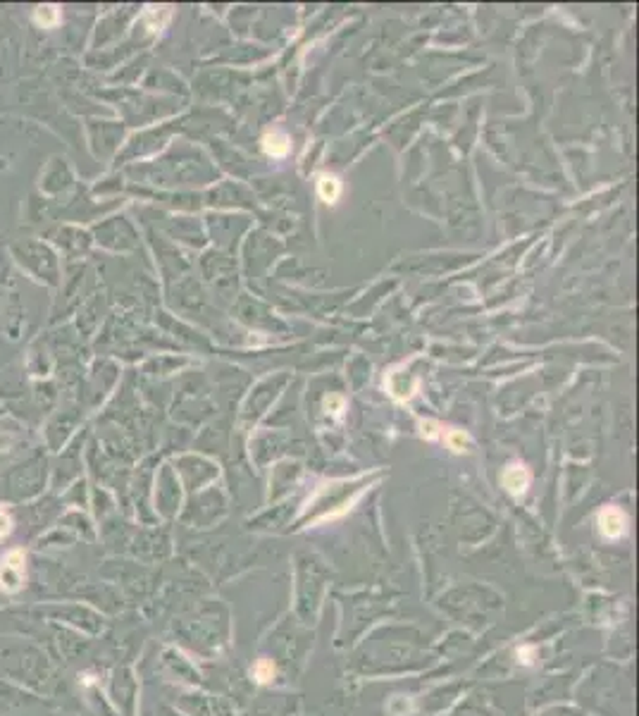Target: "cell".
<instances>
[{"instance_id": "cell-3", "label": "cell", "mask_w": 639, "mask_h": 716, "mask_svg": "<svg viewBox=\"0 0 639 716\" xmlns=\"http://www.w3.org/2000/svg\"><path fill=\"white\" fill-rule=\"evenodd\" d=\"M501 483H503V487L508 489V494H513V497H523L530 487L528 468H525L523 463H510L508 468L503 470V475H501Z\"/></svg>"}, {"instance_id": "cell-9", "label": "cell", "mask_w": 639, "mask_h": 716, "mask_svg": "<svg viewBox=\"0 0 639 716\" xmlns=\"http://www.w3.org/2000/svg\"><path fill=\"white\" fill-rule=\"evenodd\" d=\"M10 530H12V518H10L8 511L0 509V540H3L5 535H10Z\"/></svg>"}, {"instance_id": "cell-6", "label": "cell", "mask_w": 639, "mask_h": 716, "mask_svg": "<svg viewBox=\"0 0 639 716\" xmlns=\"http://www.w3.org/2000/svg\"><path fill=\"white\" fill-rule=\"evenodd\" d=\"M318 193H320V198H322V201H327V203H336V198H339V193H341V184H339V179H336V177H332V175H322V177H320V182H318Z\"/></svg>"}, {"instance_id": "cell-11", "label": "cell", "mask_w": 639, "mask_h": 716, "mask_svg": "<svg viewBox=\"0 0 639 716\" xmlns=\"http://www.w3.org/2000/svg\"><path fill=\"white\" fill-rule=\"evenodd\" d=\"M532 654H534V647H523L518 649V657L523 664H532Z\"/></svg>"}, {"instance_id": "cell-8", "label": "cell", "mask_w": 639, "mask_h": 716, "mask_svg": "<svg viewBox=\"0 0 639 716\" xmlns=\"http://www.w3.org/2000/svg\"><path fill=\"white\" fill-rule=\"evenodd\" d=\"M325 406H327V411H329L332 416L339 418L341 411H344V397H339V394H332V397H327Z\"/></svg>"}, {"instance_id": "cell-10", "label": "cell", "mask_w": 639, "mask_h": 716, "mask_svg": "<svg viewBox=\"0 0 639 716\" xmlns=\"http://www.w3.org/2000/svg\"><path fill=\"white\" fill-rule=\"evenodd\" d=\"M437 423H422V434H425L427 439H437L439 432H437Z\"/></svg>"}, {"instance_id": "cell-7", "label": "cell", "mask_w": 639, "mask_h": 716, "mask_svg": "<svg viewBox=\"0 0 639 716\" xmlns=\"http://www.w3.org/2000/svg\"><path fill=\"white\" fill-rule=\"evenodd\" d=\"M446 444L456 454H461V452H465V447H468V437H465V432H461V430H448V432H446Z\"/></svg>"}, {"instance_id": "cell-4", "label": "cell", "mask_w": 639, "mask_h": 716, "mask_svg": "<svg viewBox=\"0 0 639 716\" xmlns=\"http://www.w3.org/2000/svg\"><path fill=\"white\" fill-rule=\"evenodd\" d=\"M263 148L268 156L272 158H284L289 153V136L284 131H270L263 139Z\"/></svg>"}, {"instance_id": "cell-5", "label": "cell", "mask_w": 639, "mask_h": 716, "mask_svg": "<svg viewBox=\"0 0 639 716\" xmlns=\"http://www.w3.org/2000/svg\"><path fill=\"white\" fill-rule=\"evenodd\" d=\"M250 676H253L255 683L265 685V683H270V680L277 676V666H274L272 659L263 657V659H258L253 666H250Z\"/></svg>"}, {"instance_id": "cell-1", "label": "cell", "mask_w": 639, "mask_h": 716, "mask_svg": "<svg viewBox=\"0 0 639 716\" xmlns=\"http://www.w3.org/2000/svg\"><path fill=\"white\" fill-rule=\"evenodd\" d=\"M24 561L27 554L24 549H10L3 556V564H0V590L5 592H19L24 585Z\"/></svg>"}, {"instance_id": "cell-2", "label": "cell", "mask_w": 639, "mask_h": 716, "mask_svg": "<svg viewBox=\"0 0 639 716\" xmlns=\"http://www.w3.org/2000/svg\"><path fill=\"white\" fill-rule=\"evenodd\" d=\"M599 530L608 540H618L627 533V516L618 506H606L599 514Z\"/></svg>"}]
</instances>
